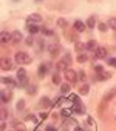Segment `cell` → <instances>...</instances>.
<instances>
[{
  "label": "cell",
  "instance_id": "30",
  "mask_svg": "<svg viewBox=\"0 0 116 131\" xmlns=\"http://www.w3.org/2000/svg\"><path fill=\"white\" fill-rule=\"evenodd\" d=\"M68 100H70L71 103H78V102H81V100H79V96H78V94H73V93L68 96Z\"/></svg>",
  "mask_w": 116,
  "mask_h": 131
},
{
  "label": "cell",
  "instance_id": "24",
  "mask_svg": "<svg viewBox=\"0 0 116 131\" xmlns=\"http://www.w3.org/2000/svg\"><path fill=\"white\" fill-rule=\"evenodd\" d=\"M26 93H28L30 96L36 94V93H37V85H28V86H26Z\"/></svg>",
  "mask_w": 116,
  "mask_h": 131
},
{
  "label": "cell",
  "instance_id": "4",
  "mask_svg": "<svg viewBox=\"0 0 116 131\" xmlns=\"http://www.w3.org/2000/svg\"><path fill=\"white\" fill-rule=\"evenodd\" d=\"M78 120L76 119H71V117H67L65 122H64V129H74L78 126Z\"/></svg>",
  "mask_w": 116,
  "mask_h": 131
},
{
  "label": "cell",
  "instance_id": "42",
  "mask_svg": "<svg viewBox=\"0 0 116 131\" xmlns=\"http://www.w3.org/2000/svg\"><path fill=\"white\" fill-rule=\"evenodd\" d=\"M39 117H40V120H43V119H46V117H48V113H40V114H39Z\"/></svg>",
  "mask_w": 116,
  "mask_h": 131
},
{
  "label": "cell",
  "instance_id": "22",
  "mask_svg": "<svg viewBox=\"0 0 116 131\" xmlns=\"http://www.w3.org/2000/svg\"><path fill=\"white\" fill-rule=\"evenodd\" d=\"M87 26H88V28H94V26H96V16H90V17H88Z\"/></svg>",
  "mask_w": 116,
  "mask_h": 131
},
{
  "label": "cell",
  "instance_id": "29",
  "mask_svg": "<svg viewBox=\"0 0 116 131\" xmlns=\"http://www.w3.org/2000/svg\"><path fill=\"white\" fill-rule=\"evenodd\" d=\"M108 28H110V26H108L107 23H98V29H99L101 32H107Z\"/></svg>",
  "mask_w": 116,
  "mask_h": 131
},
{
  "label": "cell",
  "instance_id": "3",
  "mask_svg": "<svg viewBox=\"0 0 116 131\" xmlns=\"http://www.w3.org/2000/svg\"><path fill=\"white\" fill-rule=\"evenodd\" d=\"M50 68H51V62H43V63H40V67H39V77H45L46 76V73L50 71Z\"/></svg>",
  "mask_w": 116,
  "mask_h": 131
},
{
  "label": "cell",
  "instance_id": "11",
  "mask_svg": "<svg viewBox=\"0 0 116 131\" xmlns=\"http://www.w3.org/2000/svg\"><path fill=\"white\" fill-rule=\"evenodd\" d=\"M110 77H111V74H110V73H107V71L96 73V76H94V82H99V80H108Z\"/></svg>",
  "mask_w": 116,
  "mask_h": 131
},
{
  "label": "cell",
  "instance_id": "39",
  "mask_svg": "<svg viewBox=\"0 0 116 131\" xmlns=\"http://www.w3.org/2000/svg\"><path fill=\"white\" fill-rule=\"evenodd\" d=\"M40 31H42L45 36H53V31H51V29H48V28H40Z\"/></svg>",
  "mask_w": 116,
  "mask_h": 131
},
{
  "label": "cell",
  "instance_id": "27",
  "mask_svg": "<svg viewBox=\"0 0 116 131\" xmlns=\"http://www.w3.org/2000/svg\"><path fill=\"white\" fill-rule=\"evenodd\" d=\"M53 83H54V85H61V83H62V77L59 76V73H56V74L53 76Z\"/></svg>",
  "mask_w": 116,
  "mask_h": 131
},
{
  "label": "cell",
  "instance_id": "46",
  "mask_svg": "<svg viewBox=\"0 0 116 131\" xmlns=\"http://www.w3.org/2000/svg\"><path fill=\"white\" fill-rule=\"evenodd\" d=\"M40 2H42V0H37V3H40Z\"/></svg>",
  "mask_w": 116,
  "mask_h": 131
},
{
  "label": "cell",
  "instance_id": "9",
  "mask_svg": "<svg viewBox=\"0 0 116 131\" xmlns=\"http://www.w3.org/2000/svg\"><path fill=\"white\" fill-rule=\"evenodd\" d=\"M71 110H73V113H74V114H84V113H85V106H84L81 102L73 103V105H71Z\"/></svg>",
  "mask_w": 116,
  "mask_h": 131
},
{
  "label": "cell",
  "instance_id": "31",
  "mask_svg": "<svg viewBox=\"0 0 116 131\" xmlns=\"http://www.w3.org/2000/svg\"><path fill=\"white\" fill-rule=\"evenodd\" d=\"M16 110H17L19 113H22V111L25 110V100H19L17 105H16Z\"/></svg>",
  "mask_w": 116,
  "mask_h": 131
},
{
  "label": "cell",
  "instance_id": "32",
  "mask_svg": "<svg viewBox=\"0 0 116 131\" xmlns=\"http://www.w3.org/2000/svg\"><path fill=\"white\" fill-rule=\"evenodd\" d=\"M111 29H114L116 31V17H111V19H108V23H107Z\"/></svg>",
  "mask_w": 116,
  "mask_h": 131
},
{
  "label": "cell",
  "instance_id": "12",
  "mask_svg": "<svg viewBox=\"0 0 116 131\" xmlns=\"http://www.w3.org/2000/svg\"><path fill=\"white\" fill-rule=\"evenodd\" d=\"M114 96H116V86H114V88H111L110 91H107V93L104 94V97H102V100L108 103V102H110V100H111V99H113Z\"/></svg>",
  "mask_w": 116,
  "mask_h": 131
},
{
  "label": "cell",
  "instance_id": "38",
  "mask_svg": "<svg viewBox=\"0 0 116 131\" xmlns=\"http://www.w3.org/2000/svg\"><path fill=\"white\" fill-rule=\"evenodd\" d=\"M67 37H68V40H71V42H74V43L78 42V37H76V34H71V32H68V34H67Z\"/></svg>",
  "mask_w": 116,
  "mask_h": 131
},
{
  "label": "cell",
  "instance_id": "43",
  "mask_svg": "<svg viewBox=\"0 0 116 131\" xmlns=\"http://www.w3.org/2000/svg\"><path fill=\"white\" fill-rule=\"evenodd\" d=\"M87 125H90V126H93V125H94V120H93L91 117H88V119H87Z\"/></svg>",
  "mask_w": 116,
  "mask_h": 131
},
{
  "label": "cell",
  "instance_id": "15",
  "mask_svg": "<svg viewBox=\"0 0 116 131\" xmlns=\"http://www.w3.org/2000/svg\"><path fill=\"white\" fill-rule=\"evenodd\" d=\"M0 40H2V43L13 42V34H9V32H6V31H2V34H0Z\"/></svg>",
  "mask_w": 116,
  "mask_h": 131
},
{
  "label": "cell",
  "instance_id": "28",
  "mask_svg": "<svg viewBox=\"0 0 116 131\" xmlns=\"http://www.w3.org/2000/svg\"><path fill=\"white\" fill-rule=\"evenodd\" d=\"M87 60H88V56H87L85 52H81V54L78 56V62H79V63H85Z\"/></svg>",
  "mask_w": 116,
  "mask_h": 131
},
{
  "label": "cell",
  "instance_id": "16",
  "mask_svg": "<svg viewBox=\"0 0 116 131\" xmlns=\"http://www.w3.org/2000/svg\"><path fill=\"white\" fill-rule=\"evenodd\" d=\"M2 83H3V85H9V86H13V88L19 86V82H16V80L11 79V77H3V79H2Z\"/></svg>",
  "mask_w": 116,
  "mask_h": 131
},
{
  "label": "cell",
  "instance_id": "2",
  "mask_svg": "<svg viewBox=\"0 0 116 131\" xmlns=\"http://www.w3.org/2000/svg\"><path fill=\"white\" fill-rule=\"evenodd\" d=\"M14 60H16V63H20V65H26V63H31V57H30L26 52H23V51L17 52V54L14 56Z\"/></svg>",
  "mask_w": 116,
  "mask_h": 131
},
{
  "label": "cell",
  "instance_id": "26",
  "mask_svg": "<svg viewBox=\"0 0 116 131\" xmlns=\"http://www.w3.org/2000/svg\"><path fill=\"white\" fill-rule=\"evenodd\" d=\"M61 93L62 94H68L70 93V83H61Z\"/></svg>",
  "mask_w": 116,
  "mask_h": 131
},
{
  "label": "cell",
  "instance_id": "13",
  "mask_svg": "<svg viewBox=\"0 0 116 131\" xmlns=\"http://www.w3.org/2000/svg\"><path fill=\"white\" fill-rule=\"evenodd\" d=\"M51 105H53V102H51L50 97H46V96H43V97L40 99V102H39V106L43 108V110H45V108H50Z\"/></svg>",
  "mask_w": 116,
  "mask_h": 131
},
{
  "label": "cell",
  "instance_id": "19",
  "mask_svg": "<svg viewBox=\"0 0 116 131\" xmlns=\"http://www.w3.org/2000/svg\"><path fill=\"white\" fill-rule=\"evenodd\" d=\"M74 49L81 54V52H84V49H87V45L82 43V42H76V43H74Z\"/></svg>",
  "mask_w": 116,
  "mask_h": 131
},
{
  "label": "cell",
  "instance_id": "25",
  "mask_svg": "<svg viewBox=\"0 0 116 131\" xmlns=\"http://www.w3.org/2000/svg\"><path fill=\"white\" fill-rule=\"evenodd\" d=\"M88 91H90V86H88L87 83H84V85L79 88V94H82V96H87V94H88Z\"/></svg>",
  "mask_w": 116,
  "mask_h": 131
},
{
  "label": "cell",
  "instance_id": "40",
  "mask_svg": "<svg viewBox=\"0 0 116 131\" xmlns=\"http://www.w3.org/2000/svg\"><path fill=\"white\" fill-rule=\"evenodd\" d=\"M78 76H79V80H82V82L87 79V74H85L84 71H79V73H78Z\"/></svg>",
  "mask_w": 116,
  "mask_h": 131
},
{
  "label": "cell",
  "instance_id": "6",
  "mask_svg": "<svg viewBox=\"0 0 116 131\" xmlns=\"http://www.w3.org/2000/svg\"><path fill=\"white\" fill-rule=\"evenodd\" d=\"M65 77H67V80L68 82H76L78 79H79V76H78V73L76 71H73V70H70V68H67L65 70Z\"/></svg>",
  "mask_w": 116,
  "mask_h": 131
},
{
  "label": "cell",
  "instance_id": "1",
  "mask_svg": "<svg viewBox=\"0 0 116 131\" xmlns=\"http://www.w3.org/2000/svg\"><path fill=\"white\" fill-rule=\"evenodd\" d=\"M26 70L25 68H19L17 70V82L20 88H26L28 86V76H26Z\"/></svg>",
  "mask_w": 116,
  "mask_h": 131
},
{
  "label": "cell",
  "instance_id": "44",
  "mask_svg": "<svg viewBox=\"0 0 116 131\" xmlns=\"http://www.w3.org/2000/svg\"><path fill=\"white\" fill-rule=\"evenodd\" d=\"M0 128H2V129H6V123H5V120H2V123H0Z\"/></svg>",
  "mask_w": 116,
  "mask_h": 131
},
{
  "label": "cell",
  "instance_id": "37",
  "mask_svg": "<svg viewBox=\"0 0 116 131\" xmlns=\"http://www.w3.org/2000/svg\"><path fill=\"white\" fill-rule=\"evenodd\" d=\"M64 117H70L71 114H73V110H62V113H61Z\"/></svg>",
  "mask_w": 116,
  "mask_h": 131
},
{
  "label": "cell",
  "instance_id": "45",
  "mask_svg": "<svg viewBox=\"0 0 116 131\" xmlns=\"http://www.w3.org/2000/svg\"><path fill=\"white\" fill-rule=\"evenodd\" d=\"M46 129H48V131H54V129H56V128H54V126H53V125H48V126H46Z\"/></svg>",
  "mask_w": 116,
  "mask_h": 131
},
{
  "label": "cell",
  "instance_id": "5",
  "mask_svg": "<svg viewBox=\"0 0 116 131\" xmlns=\"http://www.w3.org/2000/svg\"><path fill=\"white\" fill-rule=\"evenodd\" d=\"M42 22V17L39 16V14H30L28 16V19H26V25H37V23H40Z\"/></svg>",
  "mask_w": 116,
  "mask_h": 131
},
{
  "label": "cell",
  "instance_id": "21",
  "mask_svg": "<svg viewBox=\"0 0 116 131\" xmlns=\"http://www.w3.org/2000/svg\"><path fill=\"white\" fill-rule=\"evenodd\" d=\"M48 51H50V54L53 57H56L57 56V51H59V46H57V45H50L48 46Z\"/></svg>",
  "mask_w": 116,
  "mask_h": 131
},
{
  "label": "cell",
  "instance_id": "14",
  "mask_svg": "<svg viewBox=\"0 0 116 131\" xmlns=\"http://www.w3.org/2000/svg\"><path fill=\"white\" fill-rule=\"evenodd\" d=\"M85 26H87V23H84L82 20H76L74 25H73V28H74L76 32H82V31L85 29Z\"/></svg>",
  "mask_w": 116,
  "mask_h": 131
},
{
  "label": "cell",
  "instance_id": "8",
  "mask_svg": "<svg viewBox=\"0 0 116 131\" xmlns=\"http://www.w3.org/2000/svg\"><path fill=\"white\" fill-rule=\"evenodd\" d=\"M13 68H14V65H13L11 59H2V70L3 71H11Z\"/></svg>",
  "mask_w": 116,
  "mask_h": 131
},
{
  "label": "cell",
  "instance_id": "34",
  "mask_svg": "<svg viewBox=\"0 0 116 131\" xmlns=\"http://www.w3.org/2000/svg\"><path fill=\"white\" fill-rule=\"evenodd\" d=\"M34 42H36V40H34V37H33V34H31L30 37H26V40H25V43H26L28 46H33V45H34Z\"/></svg>",
  "mask_w": 116,
  "mask_h": 131
},
{
  "label": "cell",
  "instance_id": "10",
  "mask_svg": "<svg viewBox=\"0 0 116 131\" xmlns=\"http://www.w3.org/2000/svg\"><path fill=\"white\" fill-rule=\"evenodd\" d=\"M11 97H13L11 91H8V90H2V93H0V100H2L3 103H8V102L11 100Z\"/></svg>",
  "mask_w": 116,
  "mask_h": 131
},
{
  "label": "cell",
  "instance_id": "33",
  "mask_svg": "<svg viewBox=\"0 0 116 131\" xmlns=\"http://www.w3.org/2000/svg\"><path fill=\"white\" fill-rule=\"evenodd\" d=\"M62 60H64L67 65H68V67H70V63L73 62V57H71V54H65V56L62 57Z\"/></svg>",
  "mask_w": 116,
  "mask_h": 131
},
{
  "label": "cell",
  "instance_id": "7",
  "mask_svg": "<svg viewBox=\"0 0 116 131\" xmlns=\"http://www.w3.org/2000/svg\"><path fill=\"white\" fill-rule=\"evenodd\" d=\"M107 54H108V52H107V49H105L104 46H98V48L94 49V57H96V59H105Z\"/></svg>",
  "mask_w": 116,
  "mask_h": 131
},
{
  "label": "cell",
  "instance_id": "47",
  "mask_svg": "<svg viewBox=\"0 0 116 131\" xmlns=\"http://www.w3.org/2000/svg\"><path fill=\"white\" fill-rule=\"evenodd\" d=\"M13 2H19V0H13Z\"/></svg>",
  "mask_w": 116,
  "mask_h": 131
},
{
  "label": "cell",
  "instance_id": "35",
  "mask_svg": "<svg viewBox=\"0 0 116 131\" xmlns=\"http://www.w3.org/2000/svg\"><path fill=\"white\" fill-rule=\"evenodd\" d=\"M57 26L65 28V26H67V20H65V19H62V17H61V19H57Z\"/></svg>",
  "mask_w": 116,
  "mask_h": 131
},
{
  "label": "cell",
  "instance_id": "20",
  "mask_svg": "<svg viewBox=\"0 0 116 131\" xmlns=\"http://www.w3.org/2000/svg\"><path fill=\"white\" fill-rule=\"evenodd\" d=\"M85 45H87V51H94V49L98 48V43H96V40H88Z\"/></svg>",
  "mask_w": 116,
  "mask_h": 131
},
{
  "label": "cell",
  "instance_id": "36",
  "mask_svg": "<svg viewBox=\"0 0 116 131\" xmlns=\"http://www.w3.org/2000/svg\"><path fill=\"white\" fill-rule=\"evenodd\" d=\"M93 70H94L96 73H102V71H104L102 65H99V63H94V65H93Z\"/></svg>",
  "mask_w": 116,
  "mask_h": 131
},
{
  "label": "cell",
  "instance_id": "18",
  "mask_svg": "<svg viewBox=\"0 0 116 131\" xmlns=\"http://www.w3.org/2000/svg\"><path fill=\"white\" fill-rule=\"evenodd\" d=\"M67 68H68V65H67V63H65V62H64L62 59H61L59 62L56 63V70H57V71H65Z\"/></svg>",
  "mask_w": 116,
  "mask_h": 131
},
{
  "label": "cell",
  "instance_id": "17",
  "mask_svg": "<svg viewBox=\"0 0 116 131\" xmlns=\"http://www.w3.org/2000/svg\"><path fill=\"white\" fill-rule=\"evenodd\" d=\"M11 34H13V43H20V42H22L23 34H22L20 31H13Z\"/></svg>",
  "mask_w": 116,
  "mask_h": 131
},
{
  "label": "cell",
  "instance_id": "41",
  "mask_svg": "<svg viewBox=\"0 0 116 131\" xmlns=\"http://www.w3.org/2000/svg\"><path fill=\"white\" fill-rule=\"evenodd\" d=\"M0 117H2V120H5V119L8 117V111H6L5 108H2V114H0Z\"/></svg>",
  "mask_w": 116,
  "mask_h": 131
},
{
  "label": "cell",
  "instance_id": "23",
  "mask_svg": "<svg viewBox=\"0 0 116 131\" xmlns=\"http://www.w3.org/2000/svg\"><path fill=\"white\" fill-rule=\"evenodd\" d=\"M28 31H30V34H37L39 31H40V26H37V25H28Z\"/></svg>",
  "mask_w": 116,
  "mask_h": 131
}]
</instances>
